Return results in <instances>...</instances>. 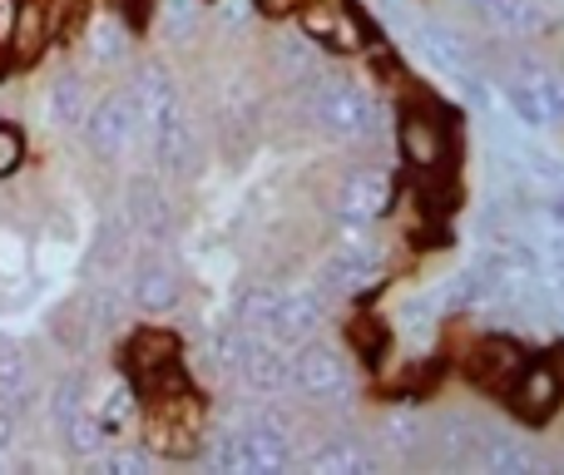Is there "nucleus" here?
Listing matches in <instances>:
<instances>
[{"mask_svg": "<svg viewBox=\"0 0 564 475\" xmlns=\"http://www.w3.org/2000/svg\"><path fill=\"white\" fill-rule=\"evenodd\" d=\"M248 342H253V332H243L238 322L218 327L214 337H208V347H204V367H208V377H218V381H238V367H243Z\"/></svg>", "mask_w": 564, "mask_h": 475, "instance_id": "nucleus-21", "label": "nucleus"}, {"mask_svg": "<svg viewBox=\"0 0 564 475\" xmlns=\"http://www.w3.org/2000/svg\"><path fill=\"white\" fill-rule=\"evenodd\" d=\"M20 159H25V139H20L15 125H0V179L15 174Z\"/></svg>", "mask_w": 564, "mask_h": 475, "instance_id": "nucleus-37", "label": "nucleus"}, {"mask_svg": "<svg viewBox=\"0 0 564 475\" xmlns=\"http://www.w3.org/2000/svg\"><path fill=\"white\" fill-rule=\"evenodd\" d=\"M288 391L297 401H337L351 391V361L341 347L307 337L288 352Z\"/></svg>", "mask_w": 564, "mask_h": 475, "instance_id": "nucleus-3", "label": "nucleus"}, {"mask_svg": "<svg viewBox=\"0 0 564 475\" xmlns=\"http://www.w3.org/2000/svg\"><path fill=\"white\" fill-rule=\"evenodd\" d=\"M506 105L516 109L520 125L530 129H555L564 125V79L555 69H516V75L506 79Z\"/></svg>", "mask_w": 564, "mask_h": 475, "instance_id": "nucleus-6", "label": "nucleus"}, {"mask_svg": "<svg viewBox=\"0 0 564 475\" xmlns=\"http://www.w3.org/2000/svg\"><path fill=\"white\" fill-rule=\"evenodd\" d=\"M302 35L312 45H337V50H361L367 45V30L351 15L347 0H317V6L302 10Z\"/></svg>", "mask_w": 564, "mask_h": 475, "instance_id": "nucleus-12", "label": "nucleus"}, {"mask_svg": "<svg viewBox=\"0 0 564 475\" xmlns=\"http://www.w3.org/2000/svg\"><path fill=\"white\" fill-rule=\"evenodd\" d=\"M85 55H89V65H99V69L119 65V60L129 55V30L119 25L115 15L95 20V25H89V40H85Z\"/></svg>", "mask_w": 564, "mask_h": 475, "instance_id": "nucleus-27", "label": "nucleus"}, {"mask_svg": "<svg viewBox=\"0 0 564 475\" xmlns=\"http://www.w3.org/2000/svg\"><path fill=\"white\" fill-rule=\"evenodd\" d=\"M411 45H416V55L426 60V65L436 69L441 79L460 85L470 99L486 95V79H480L476 55H470V45H466V40H460L451 25H436V20H421V25L411 30Z\"/></svg>", "mask_w": 564, "mask_h": 475, "instance_id": "nucleus-5", "label": "nucleus"}, {"mask_svg": "<svg viewBox=\"0 0 564 475\" xmlns=\"http://www.w3.org/2000/svg\"><path fill=\"white\" fill-rule=\"evenodd\" d=\"M302 115L337 144H367L381 134V109L351 75H322L302 89Z\"/></svg>", "mask_w": 564, "mask_h": 475, "instance_id": "nucleus-2", "label": "nucleus"}, {"mask_svg": "<svg viewBox=\"0 0 564 475\" xmlns=\"http://www.w3.org/2000/svg\"><path fill=\"white\" fill-rule=\"evenodd\" d=\"M204 461L218 475H258V466H253V436H248V427H228V431H218V436H208Z\"/></svg>", "mask_w": 564, "mask_h": 475, "instance_id": "nucleus-20", "label": "nucleus"}, {"mask_svg": "<svg viewBox=\"0 0 564 475\" xmlns=\"http://www.w3.org/2000/svg\"><path fill=\"white\" fill-rule=\"evenodd\" d=\"M278 298H282L278 282H248L243 298H238L234 322L243 332H253V337H268V327H273V312H278Z\"/></svg>", "mask_w": 564, "mask_h": 475, "instance_id": "nucleus-23", "label": "nucleus"}, {"mask_svg": "<svg viewBox=\"0 0 564 475\" xmlns=\"http://www.w3.org/2000/svg\"><path fill=\"white\" fill-rule=\"evenodd\" d=\"M476 371H480V381H510L520 371V352L510 342H486L476 352Z\"/></svg>", "mask_w": 564, "mask_h": 475, "instance_id": "nucleus-32", "label": "nucleus"}, {"mask_svg": "<svg viewBox=\"0 0 564 475\" xmlns=\"http://www.w3.org/2000/svg\"><path fill=\"white\" fill-rule=\"evenodd\" d=\"M45 35H50V20H45V6L40 0H20V10H15V25H10V55L25 65V60H35L40 55V45H45Z\"/></svg>", "mask_w": 564, "mask_h": 475, "instance_id": "nucleus-24", "label": "nucleus"}, {"mask_svg": "<svg viewBox=\"0 0 564 475\" xmlns=\"http://www.w3.org/2000/svg\"><path fill=\"white\" fill-rule=\"evenodd\" d=\"M59 436H65V451H69V456H79V461L99 456V451L109 446V427H105V421H99L89 407L69 411V417L59 421Z\"/></svg>", "mask_w": 564, "mask_h": 475, "instance_id": "nucleus-22", "label": "nucleus"}, {"mask_svg": "<svg viewBox=\"0 0 564 475\" xmlns=\"http://www.w3.org/2000/svg\"><path fill=\"white\" fill-rule=\"evenodd\" d=\"M401 149H406V159L416 169H436L441 159H446V129H441L426 109H411V115L401 119Z\"/></svg>", "mask_w": 564, "mask_h": 475, "instance_id": "nucleus-19", "label": "nucleus"}, {"mask_svg": "<svg viewBox=\"0 0 564 475\" xmlns=\"http://www.w3.org/2000/svg\"><path fill=\"white\" fill-rule=\"evenodd\" d=\"M10 441H15V411L0 401V451H10Z\"/></svg>", "mask_w": 564, "mask_h": 475, "instance_id": "nucleus-39", "label": "nucleus"}, {"mask_svg": "<svg viewBox=\"0 0 564 475\" xmlns=\"http://www.w3.org/2000/svg\"><path fill=\"white\" fill-rule=\"evenodd\" d=\"M431 441H436L446 456L470 461V451L480 446V431H476V421H470V417H451V421H441V427L431 431Z\"/></svg>", "mask_w": 564, "mask_h": 475, "instance_id": "nucleus-31", "label": "nucleus"}, {"mask_svg": "<svg viewBox=\"0 0 564 475\" xmlns=\"http://www.w3.org/2000/svg\"><path fill=\"white\" fill-rule=\"evenodd\" d=\"M85 466L95 475H149L154 471V456L139 446H105L99 456H89Z\"/></svg>", "mask_w": 564, "mask_h": 475, "instance_id": "nucleus-29", "label": "nucleus"}, {"mask_svg": "<svg viewBox=\"0 0 564 475\" xmlns=\"http://www.w3.org/2000/svg\"><path fill=\"white\" fill-rule=\"evenodd\" d=\"M248 15H253V0H218V20H224L228 30L248 25Z\"/></svg>", "mask_w": 564, "mask_h": 475, "instance_id": "nucleus-38", "label": "nucleus"}, {"mask_svg": "<svg viewBox=\"0 0 564 475\" xmlns=\"http://www.w3.org/2000/svg\"><path fill=\"white\" fill-rule=\"evenodd\" d=\"M89 85H85V75H59V79H50V89H45V119L55 129H79L85 125V115H89Z\"/></svg>", "mask_w": 564, "mask_h": 475, "instance_id": "nucleus-18", "label": "nucleus"}, {"mask_svg": "<svg viewBox=\"0 0 564 475\" xmlns=\"http://www.w3.org/2000/svg\"><path fill=\"white\" fill-rule=\"evenodd\" d=\"M178 298H184V272L164 252H149V258H139L129 268V302L139 312H154V317L159 312H174Z\"/></svg>", "mask_w": 564, "mask_h": 475, "instance_id": "nucleus-9", "label": "nucleus"}, {"mask_svg": "<svg viewBox=\"0 0 564 475\" xmlns=\"http://www.w3.org/2000/svg\"><path fill=\"white\" fill-rule=\"evenodd\" d=\"M129 248H134V234H129L124 218H109L95 238V252H89V268L99 278H119V268H129Z\"/></svg>", "mask_w": 564, "mask_h": 475, "instance_id": "nucleus-25", "label": "nucleus"}, {"mask_svg": "<svg viewBox=\"0 0 564 475\" xmlns=\"http://www.w3.org/2000/svg\"><path fill=\"white\" fill-rule=\"evenodd\" d=\"M95 417L105 421L109 436H115V431H119V427H129V417H134V391H129V387H115L105 401H99Z\"/></svg>", "mask_w": 564, "mask_h": 475, "instance_id": "nucleus-35", "label": "nucleus"}, {"mask_svg": "<svg viewBox=\"0 0 564 475\" xmlns=\"http://www.w3.org/2000/svg\"><path fill=\"white\" fill-rule=\"evenodd\" d=\"M139 105V134L149 144V159H154L159 174H174L184 169V159L194 154V129H188L184 99H178V85L164 65H144L129 85Z\"/></svg>", "mask_w": 564, "mask_h": 475, "instance_id": "nucleus-1", "label": "nucleus"}, {"mask_svg": "<svg viewBox=\"0 0 564 475\" xmlns=\"http://www.w3.org/2000/svg\"><path fill=\"white\" fill-rule=\"evenodd\" d=\"M15 10H20V0H0V45L10 40V25H15Z\"/></svg>", "mask_w": 564, "mask_h": 475, "instance_id": "nucleus-40", "label": "nucleus"}, {"mask_svg": "<svg viewBox=\"0 0 564 475\" xmlns=\"http://www.w3.org/2000/svg\"><path fill=\"white\" fill-rule=\"evenodd\" d=\"M302 466L312 475H377V451H367L351 436H327L312 456H302Z\"/></svg>", "mask_w": 564, "mask_h": 475, "instance_id": "nucleus-17", "label": "nucleus"}, {"mask_svg": "<svg viewBox=\"0 0 564 475\" xmlns=\"http://www.w3.org/2000/svg\"><path fill=\"white\" fill-rule=\"evenodd\" d=\"M560 397H564V381L550 361H520V371L510 377V401L530 421H545L560 407Z\"/></svg>", "mask_w": 564, "mask_h": 475, "instance_id": "nucleus-14", "label": "nucleus"}, {"mask_svg": "<svg viewBox=\"0 0 564 475\" xmlns=\"http://www.w3.org/2000/svg\"><path fill=\"white\" fill-rule=\"evenodd\" d=\"M25 397H30V367H25V357H20L15 342L0 337V401L15 411Z\"/></svg>", "mask_w": 564, "mask_h": 475, "instance_id": "nucleus-28", "label": "nucleus"}, {"mask_svg": "<svg viewBox=\"0 0 564 475\" xmlns=\"http://www.w3.org/2000/svg\"><path fill=\"white\" fill-rule=\"evenodd\" d=\"M426 441H431V427L416 417V411H391V417L381 421V446H387V456H397V461H411Z\"/></svg>", "mask_w": 564, "mask_h": 475, "instance_id": "nucleus-26", "label": "nucleus"}, {"mask_svg": "<svg viewBox=\"0 0 564 475\" xmlns=\"http://www.w3.org/2000/svg\"><path fill=\"white\" fill-rule=\"evenodd\" d=\"M317 65V50L307 35H278V69L282 75H307Z\"/></svg>", "mask_w": 564, "mask_h": 475, "instance_id": "nucleus-33", "label": "nucleus"}, {"mask_svg": "<svg viewBox=\"0 0 564 475\" xmlns=\"http://www.w3.org/2000/svg\"><path fill=\"white\" fill-rule=\"evenodd\" d=\"M470 466L476 471H490V475H530L540 471V451L530 441L510 436V431H496V436H480V446L470 451Z\"/></svg>", "mask_w": 564, "mask_h": 475, "instance_id": "nucleus-16", "label": "nucleus"}, {"mask_svg": "<svg viewBox=\"0 0 564 475\" xmlns=\"http://www.w3.org/2000/svg\"><path fill=\"white\" fill-rule=\"evenodd\" d=\"M124 224H129V234L154 242V248L169 238V228H174V208H169V194L154 184V179H134V184H129Z\"/></svg>", "mask_w": 564, "mask_h": 475, "instance_id": "nucleus-13", "label": "nucleus"}, {"mask_svg": "<svg viewBox=\"0 0 564 475\" xmlns=\"http://www.w3.org/2000/svg\"><path fill=\"white\" fill-rule=\"evenodd\" d=\"M460 6L500 40H535L550 25V10L540 0H460Z\"/></svg>", "mask_w": 564, "mask_h": 475, "instance_id": "nucleus-11", "label": "nucleus"}, {"mask_svg": "<svg viewBox=\"0 0 564 475\" xmlns=\"http://www.w3.org/2000/svg\"><path fill=\"white\" fill-rule=\"evenodd\" d=\"M164 30L169 35H194L198 30V0H164Z\"/></svg>", "mask_w": 564, "mask_h": 475, "instance_id": "nucleus-36", "label": "nucleus"}, {"mask_svg": "<svg viewBox=\"0 0 564 475\" xmlns=\"http://www.w3.org/2000/svg\"><path fill=\"white\" fill-rule=\"evenodd\" d=\"M85 407V377H79V371H69V377H59L55 381V391H50V421H65L69 411H79Z\"/></svg>", "mask_w": 564, "mask_h": 475, "instance_id": "nucleus-34", "label": "nucleus"}, {"mask_svg": "<svg viewBox=\"0 0 564 475\" xmlns=\"http://www.w3.org/2000/svg\"><path fill=\"white\" fill-rule=\"evenodd\" d=\"M322 322H327V292L312 288V282H297V288H282L273 327H268V342L278 347H302L307 337H317Z\"/></svg>", "mask_w": 564, "mask_h": 475, "instance_id": "nucleus-7", "label": "nucleus"}, {"mask_svg": "<svg viewBox=\"0 0 564 475\" xmlns=\"http://www.w3.org/2000/svg\"><path fill=\"white\" fill-rule=\"evenodd\" d=\"M238 381H243L253 397H282L288 391V347L268 337H253L243 352V367H238Z\"/></svg>", "mask_w": 564, "mask_h": 475, "instance_id": "nucleus-15", "label": "nucleus"}, {"mask_svg": "<svg viewBox=\"0 0 564 475\" xmlns=\"http://www.w3.org/2000/svg\"><path fill=\"white\" fill-rule=\"evenodd\" d=\"M174 357H178V342L169 337V332H139V337H134V367L144 371V377L164 371Z\"/></svg>", "mask_w": 564, "mask_h": 475, "instance_id": "nucleus-30", "label": "nucleus"}, {"mask_svg": "<svg viewBox=\"0 0 564 475\" xmlns=\"http://www.w3.org/2000/svg\"><path fill=\"white\" fill-rule=\"evenodd\" d=\"M85 144L99 164H119L129 149L139 144V105L129 89H109L99 105H89L85 115Z\"/></svg>", "mask_w": 564, "mask_h": 475, "instance_id": "nucleus-4", "label": "nucleus"}, {"mask_svg": "<svg viewBox=\"0 0 564 475\" xmlns=\"http://www.w3.org/2000/svg\"><path fill=\"white\" fill-rule=\"evenodd\" d=\"M387 208H391V174H387V169L361 164V169H351V174H341V184H337V218L347 228L377 224Z\"/></svg>", "mask_w": 564, "mask_h": 475, "instance_id": "nucleus-8", "label": "nucleus"}, {"mask_svg": "<svg viewBox=\"0 0 564 475\" xmlns=\"http://www.w3.org/2000/svg\"><path fill=\"white\" fill-rule=\"evenodd\" d=\"M377 258H371L367 242L347 238L337 242V248L327 252V262H322V292H337V298H361L367 288H377Z\"/></svg>", "mask_w": 564, "mask_h": 475, "instance_id": "nucleus-10", "label": "nucleus"}]
</instances>
